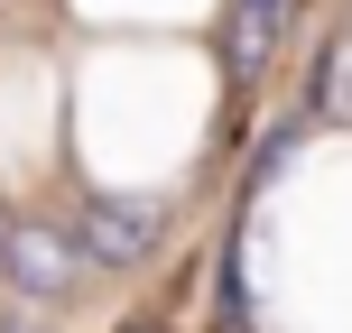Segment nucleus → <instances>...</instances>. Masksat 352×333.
Segmentation results:
<instances>
[{"mask_svg":"<svg viewBox=\"0 0 352 333\" xmlns=\"http://www.w3.org/2000/svg\"><path fill=\"white\" fill-rule=\"evenodd\" d=\"M297 0H232V74H260V56L287 37Z\"/></svg>","mask_w":352,"mask_h":333,"instance_id":"1","label":"nucleus"},{"mask_svg":"<svg viewBox=\"0 0 352 333\" xmlns=\"http://www.w3.org/2000/svg\"><path fill=\"white\" fill-rule=\"evenodd\" d=\"M84 241L102 250V260H130V250H148V204H93Z\"/></svg>","mask_w":352,"mask_h":333,"instance_id":"2","label":"nucleus"},{"mask_svg":"<svg viewBox=\"0 0 352 333\" xmlns=\"http://www.w3.org/2000/svg\"><path fill=\"white\" fill-rule=\"evenodd\" d=\"M10 260H19V278H28V287H56V268H65V250H56L47 231H10Z\"/></svg>","mask_w":352,"mask_h":333,"instance_id":"3","label":"nucleus"}]
</instances>
